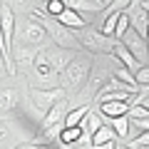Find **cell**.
I'll use <instances>...</instances> for the list:
<instances>
[{
  "mask_svg": "<svg viewBox=\"0 0 149 149\" xmlns=\"http://www.w3.org/2000/svg\"><path fill=\"white\" fill-rule=\"evenodd\" d=\"M37 52H40V50L32 47V45H15V47H13V65H15V72H22V74L30 72Z\"/></svg>",
  "mask_w": 149,
  "mask_h": 149,
  "instance_id": "6",
  "label": "cell"
},
{
  "mask_svg": "<svg viewBox=\"0 0 149 149\" xmlns=\"http://www.w3.org/2000/svg\"><path fill=\"white\" fill-rule=\"evenodd\" d=\"M40 3H47V0H40Z\"/></svg>",
  "mask_w": 149,
  "mask_h": 149,
  "instance_id": "37",
  "label": "cell"
},
{
  "mask_svg": "<svg viewBox=\"0 0 149 149\" xmlns=\"http://www.w3.org/2000/svg\"><path fill=\"white\" fill-rule=\"evenodd\" d=\"M107 142H117V134H114V129L104 122L95 134H92V147H100V144H107Z\"/></svg>",
  "mask_w": 149,
  "mask_h": 149,
  "instance_id": "19",
  "label": "cell"
},
{
  "mask_svg": "<svg viewBox=\"0 0 149 149\" xmlns=\"http://www.w3.org/2000/svg\"><path fill=\"white\" fill-rule=\"evenodd\" d=\"M129 107H132V102H102L100 104V114L107 117V119H114V117L127 114Z\"/></svg>",
  "mask_w": 149,
  "mask_h": 149,
  "instance_id": "16",
  "label": "cell"
},
{
  "mask_svg": "<svg viewBox=\"0 0 149 149\" xmlns=\"http://www.w3.org/2000/svg\"><path fill=\"white\" fill-rule=\"evenodd\" d=\"M132 100H134V92H127V90H109L95 97L97 104H102V102H132Z\"/></svg>",
  "mask_w": 149,
  "mask_h": 149,
  "instance_id": "17",
  "label": "cell"
},
{
  "mask_svg": "<svg viewBox=\"0 0 149 149\" xmlns=\"http://www.w3.org/2000/svg\"><path fill=\"white\" fill-rule=\"evenodd\" d=\"M25 77H27V82H30V87H40V90L60 87V74H57V70H55L52 65L47 62V57H45L42 50L37 52L35 62H32L30 72H27Z\"/></svg>",
  "mask_w": 149,
  "mask_h": 149,
  "instance_id": "3",
  "label": "cell"
},
{
  "mask_svg": "<svg viewBox=\"0 0 149 149\" xmlns=\"http://www.w3.org/2000/svg\"><path fill=\"white\" fill-rule=\"evenodd\" d=\"M77 40H80V47L90 50V52H104V55H112V47H114V37H107L102 35L100 30H92L90 25L85 30H77Z\"/></svg>",
  "mask_w": 149,
  "mask_h": 149,
  "instance_id": "4",
  "label": "cell"
},
{
  "mask_svg": "<svg viewBox=\"0 0 149 149\" xmlns=\"http://www.w3.org/2000/svg\"><path fill=\"white\" fill-rule=\"evenodd\" d=\"M132 3L134 0H112L109 5L102 8V20H104L107 15H112V13H127L129 8H132Z\"/></svg>",
  "mask_w": 149,
  "mask_h": 149,
  "instance_id": "21",
  "label": "cell"
},
{
  "mask_svg": "<svg viewBox=\"0 0 149 149\" xmlns=\"http://www.w3.org/2000/svg\"><path fill=\"white\" fill-rule=\"evenodd\" d=\"M15 45H32L37 50H45V47L52 45V40H50L45 25L37 17L25 15L22 20H15V40H13V47Z\"/></svg>",
  "mask_w": 149,
  "mask_h": 149,
  "instance_id": "2",
  "label": "cell"
},
{
  "mask_svg": "<svg viewBox=\"0 0 149 149\" xmlns=\"http://www.w3.org/2000/svg\"><path fill=\"white\" fill-rule=\"evenodd\" d=\"M112 57L117 60L119 65H124V67H127V70H129V72H132V74L137 72L139 67H142V65L137 62V57H134V55L129 52V50L124 47L122 42H114V47H112Z\"/></svg>",
  "mask_w": 149,
  "mask_h": 149,
  "instance_id": "12",
  "label": "cell"
},
{
  "mask_svg": "<svg viewBox=\"0 0 149 149\" xmlns=\"http://www.w3.org/2000/svg\"><path fill=\"white\" fill-rule=\"evenodd\" d=\"M65 10V3L62 0H47V3H42V13L50 17H57L60 13Z\"/></svg>",
  "mask_w": 149,
  "mask_h": 149,
  "instance_id": "25",
  "label": "cell"
},
{
  "mask_svg": "<svg viewBox=\"0 0 149 149\" xmlns=\"http://www.w3.org/2000/svg\"><path fill=\"white\" fill-rule=\"evenodd\" d=\"M15 149H52V147H47V144H37V142H25V144H20V147H15Z\"/></svg>",
  "mask_w": 149,
  "mask_h": 149,
  "instance_id": "28",
  "label": "cell"
},
{
  "mask_svg": "<svg viewBox=\"0 0 149 149\" xmlns=\"http://www.w3.org/2000/svg\"><path fill=\"white\" fill-rule=\"evenodd\" d=\"M17 104H20V92L15 87H3L0 90V119L13 114L17 109Z\"/></svg>",
  "mask_w": 149,
  "mask_h": 149,
  "instance_id": "11",
  "label": "cell"
},
{
  "mask_svg": "<svg viewBox=\"0 0 149 149\" xmlns=\"http://www.w3.org/2000/svg\"><path fill=\"white\" fill-rule=\"evenodd\" d=\"M65 8L67 10H74V13H80L82 17L85 15H95L97 10H102L100 3H92V0H62Z\"/></svg>",
  "mask_w": 149,
  "mask_h": 149,
  "instance_id": "15",
  "label": "cell"
},
{
  "mask_svg": "<svg viewBox=\"0 0 149 149\" xmlns=\"http://www.w3.org/2000/svg\"><path fill=\"white\" fill-rule=\"evenodd\" d=\"M134 80H137V87L149 85V65H142V67L134 72Z\"/></svg>",
  "mask_w": 149,
  "mask_h": 149,
  "instance_id": "27",
  "label": "cell"
},
{
  "mask_svg": "<svg viewBox=\"0 0 149 149\" xmlns=\"http://www.w3.org/2000/svg\"><path fill=\"white\" fill-rule=\"evenodd\" d=\"M55 20L60 22V25H65V27H70V30H85L87 25H90V22H87V17H82L80 13H74V10H67V8H65L62 13H60L57 17H55Z\"/></svg>",
  "mask_w": 149,
  "mask_h": 149,
  "instance_id": "13",
  "label": "cell"
},
{
  "mask_svg": "<svg viewBox=\"0 0 149 149\" xmlns=\"http://www.w3.org/2000/svg\"><path fill=\"white\" fill-rule=\"evenodd\" d=\"M42 52H45V57H47V62L57 70V74L62 72V70L72 62V57H74V50H62V47H57V45H50V47H45Z\"/></svg>",
  "mask_w": 149,
  "mask_h": 149,
  "instance_id": "9",
  "label": "cell"
},
{
  "mask_svg": "<svg viewBox=\"0 0 149 149\" xmlns=\"http://www.w3.org/2000/svg\"><path fill=\"white\" fill-rule=\"evenodd\" d=\"M5 72V55H3V50H0V74Z\"/></svg>",
  "mask_w": 149,
  "mask_h": 149,
  "instance_id": "30",
  "label": "cell"
},
{
  "mask_svg": "<svg viewBox=\"0 0 149 149\" xmlns=\"http://www.w3.org/2000/svg\"><path fill=\"white\" fill-rule=\"evenodd\" d=\"M139 3H149V0H139Z\"/></svg>",
  "mask_w": 149,
  "mask_h": 149,
  "instance_id": "35",
  "label": "cell"
},
{
  "mask_svg": "<svg viewBox=\"0 0 149 149\" xmlns=\"http://www.w3.org/2000/svg\"><path fill=\"white\" fill-rule=\"evenodd\" d=\"M65 92L60 87H50V90H40V87H30L27 90V100H30V107L40 114V119L47 114V109L55 104L57 100H62Z\"/></svg>",
  "mask_w": 149,
  "mask_h": 149,
  "instance_id": "5",
  "label": "cell"
},
{
  "mask_svg": "<svg viewBox=\"0 0 149 149\" xmlns=\"http://www.w3.org/2000/svg\"><path fill=\"white\" fill-rule=\"evenodd\" d=\"M80 137H82V127H65L62 134H60V139H57V144L60 147H70V144L80 142Z\"/></svg>",
  "mask_w": 149,
  "mask_h": 149,
  "instance_id": "20",
  "label": "cell"
},
{
  "mask_svg": "<svg viewBox=\"0 0 149 149\" xmlns=\"http://www.w3.org/2000/svg\"><path fill=\"white\" fill-rule=\"evenodd\" d=\"M92 72H95V60H92V55L90 52L74 55L72 62L60 72V90L65 92V97L85 92L87 85H90Z\"/></svg>",
  "mask_w": 149,
  "mask_h": 149,
  "instance_id": "1",
  "label": "cell"
},
{
  "mask_svg": "<svg viewBox=\"0 0 149 149\" xmlns=\"http://www.w3.org/2000/svg\"><path fill=\"white\" fill-rule=\"evenodd\" d=\"M92 3H100V0H92ZM100 5H102V3H100Z\"/></svg>",
  "mask_w": 149,
  "mask_h": 149,
  "instance_id": "36",
  "label": "cell"
},
{
  "mask_svg": "<svg viewBox=\"0 0 149 149\" xmlns=\"http://www.w3.org/2000/svg\"><path fill=\"white\" fill-rule=\"evenodd\" d=\"M129 30H132V25H129V15H127V13H122V15H119V20H117V27H114V35H112V37L119 42V40H122Z\"/></svg>",
  "mask_w": 149,
  "mask_h": 149,
  "instance_id": "24",
  "label": "cell"
},
{
  "mask_svg": "<svg viewBox=\"0 0 149 149\" xmlns=\"http://www.w3.org/2000/svg\"><path fill=\"white\" fill-rule=\"evenodd\" d=\"M129 149H139V147H149V132H139L134 139H129V142H124Z\"/></svg>",
  "mask_w": 149,
  "mask_h": 149,
  "instance_id": "26",
  "label": "cell"
},
{
  "mask_svg": "<svg viewBox=\"0 0 149 149\" xmlns=\"http://www.w3.org/2000/svg\"><path fill=\"white\" fill-rule=\"evenodd\" d=\"M92 107L90 104H80V107H70L67 117H65V127H80L82 119L87 117V112H90Z\"/></svg>",
  "mask_w": 149,
  "mask_h": 149,
  "instance_id": "18",
  "label": "cell"
},
{
  "mask_svg": "<svg viewBox=\"0 0 149 149\" xmlns=\"http://www.w3.org/2000/svg\"><path fill=\"white\" fill-rule=\"evenodd\" d=\"M62 149H80V147H72V144H70V147H62ZM87 149H92V147H87Z\"/></svg>",
  "mask_w": 149,
  "mask_h": 149,
  "instance_id": "32",
  "label": "cell"
},
{
  "mask_svg": "<svg viewBox=\"0 0 149 149\" xmlns=\"http://www.w3.org/2000/svg\"><path fill=\"white\" fill-rule=\"evenodd\" d=\"M67 112H70V100H67V97H62V100H57V102L47 109V114L40 119V129H47V127H52V124L65 122Z\"/></svg>",
  "mask_w": 149,
  "mask_h": 149,
  "instance_id": "8",
  "label": "cell"
},
{
  "mask_svg": "<svg viewBox=\"0 0 149 149\" xmlns=\"http://www.w3.org/2000/svg\"><path fill=\"white\" fill-rule=\"evenodd\" d=\"M100 3H102V8H104V5H109V3H112V0H100Z\"/></svg>",
  "mask_w": 149,
  "mask_h": 149,
  "instance_id": "33",
  "label": "cell"
},
{
  "mask_svg": "<svg viewBox=\"0 0 149 149\" xmlns=\"http://www.w3.org/2000/svg\"><path fill=\"white\" fill-rule=\"evenodd\" d=\"M107 124L114 129V134H117V142H129V139H132V122H129L127 114H122V117H114V119H107Z\"/></svg>",
  "mask_w": 149,
  "mask_h": 149,
  "instance_id": "14",
  "label": "cell"
},
{
  "mask_svg": "<svg viewBox=\"0 0 149 149\" xmlns=\"http://www.w3.org/2000/svg\"><path fill=\"white\" fill-rule=\"evenodd\" d=\"M92 149H117V142H107V144H100V147H92Z\"/></svg>",
  "mask_w": 149,
  "mask_h": 149,
  "instance_id": "29",
  "label": "cell"
},
{
  "mask_svg": "<svg viewBox=\"0 0 149 149\" xmlns=\"http://www.w3.org/2000/svg\"><path fill=\"white\" fill-rule=\"evenodd\" d=\"M119 42H122L124 47H127L129 52L137 57V62H139V65H144V62L149 60V45H147V40H144V37H139L134 30H129L127 35L119 40Z\"/></svg>",
  "mask_w": 149,
  "mask_h": 149,
  "instance_id": "7",
  "label": "cell"
},
{
  "mask_svg": "<svg viewBox=\"0 0 149 149\" xmlns=\"http://www.w3.org/2000/svg\"><path fill=\"white\" fill-rule=\"evenodd\" d=\"M5 8H10L13 13H32L37 0H0Z\"/></svg>",
  "mask_w": 149,
  "mask_h": 149,
  "instance_id": "22",
  "label": "cell"
},
{
  "mask_svg": "<svg viewBox=\"0 0 149 149\" xmlns=\"http://www.w3.org/2000/svg\"><path fill=\"white\" fill-rule=\"evenodd\" d=\"M112 77H117L119 82H124V85H129V87H137V80H134V74L129 72L124 65H119V62H117V67L112 70Z\"/></svg>",
  "mask_w": 149,
  "mask_h": 149,
  "instance_id": "23",
  "label": "cell"
},
{
  "mask_svg": "<svg viewBox=\"0 0 149 149\" xmlns=\"http://www.w3.org/2000/svg\"><path fill=\"white\" fill-rule=\"evenodd\" d=\"M117 149H129V147H127V144H117Z\"/></svg>",
  "mask_w": 149,
  "mask_h": 149,
  "instance_id": "34",
  "label": "cell"
},
{
  "mask_svg": "<svg viewBox=\"0 0 149 149\" xmlns=\"http://www.w3.org/2000/svg\"><path fill=\"white\" fill-rule=\"evenodd\" d=\"M137 104H142V107H144V109H149V97H142V100H139V102H137Z\"/></svg>",
  "mask_w": 149,
  "mask_h": 149,
  "instance_id": "31",
  "label": "cell"
},
{
  "mask_svg": "<svg viewBox=\"0 0 149 149\" xmlns=\"http://www.w3.org/2000/svg\"><path fill=\"white\" fill-rule=\"evenodd\" d=\"M129 10H132V8H129ZM127 15H129V25H132V30L137 32L139 37L147 40V32H149V10L139 3V5L134 8L132 13H127Z\"/></svg>",
  "mask_w": 149,
  "mask_h": 149,
  "instance_id": "10",
  "label": "cell"
}]
</instances>
